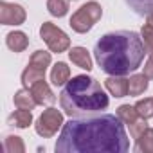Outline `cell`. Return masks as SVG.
<instances>
[{
  "label": "cell",
  "instance_id": "cell-1",
  "mask_svg": "<svg viewBox=\"0 0 153 153\" xmlns=\"http://www.w3.org/2000/svg\"><path fill=\"white\" fill-rule=\"evenodd\" d=\"M54 149L56 153H124L130 149V140L117 115L97 112L70 117Z\"/></svg>",
  "mask_w": 153,
  "mask_h": 153
},
{
  "label": "cell",
  "instance_id": "cell-2",
  "mask_svg": "<svg viewBox=\"0 0 153 153\" xmlns=\"http://www.w3.org/2000/svg\"><path fill=\"white\" fill-rule=\"evenodd\" d=\"M148 54L142 36L135 31H114L101 36L94 47L97 65L108 76H128L140 68Z\"/></svg>",
  "mask_w": 153,
  "mask_h": 153
},
{
  "label": "cell",
  "instance_id": "cell-3",
  "mask_svg": "<svg viewBox=\"0 0 153 153\" xmlns=\"http://www.w3.org/2000/svg\"><path fill=\"white\" fill-rule=\"evenodd\" d=\"M59 105L67 115L76 117L106 110L110 99L97 79L87 74H79L63 85V90L59 94Z\"/></svg>",
  "mask_w": 153,
  "mask_h": 153
},
{
  "label": "cell",
  "instance_id": "cell-4",
  "mask_svg": "<svg viewBox=\"0 0 153 153\" xmlns=\"http://www.w3.org/2000/svg\"><path fill=\"white\" fill-rule=\"evenodd\" d=\"M103 16V7L99 2L92 0V2H87L85 6H81L78 11H76L72 16H70V22L68 25L72 27L74 33L78 34H85L88 33Z\"/></svg>",
  "mask_w": 153,
  "mask_h": 153
},
{
  "label": "cell",
  "instance_id": "cell-5",
  "mask_svg": "<svg viewBox=\"0 0 153 153\" xmlns=\"http://www.w3.org/2000/svg\"><path fill=\"white\" fill-rule=\"evenodd\" d=\"M40 36L42 40L47 43L51 52H65L70 47V38L65 31H61L59 27H56L52 22H43L40 27Z\"/></svg>",
  "mask_w": 153,
  "mask_h": 153
},
{
  "label": "cell",
  "instance_id": "cell-6",
  "mask_svg": "<svg viewBox=\"0 0 153 153\" xmlns=\"http://www.w3.org/2000/svg\"><path fill=\"white\" fill-rule=\"evenodd\" d=\"M59 128H63V114L52 106L43 110V114L38 117V121L34 124L36 133L43 139H51L52 135H56V131Z\"/></svg>",
  "mask_w": 153,
  "mask_h": 153
},
{
  "label": "cell",
  "instance_id": "cell-7",
  "mask_svg": "<svg viewBox=\"0 0 153 153\" xmlns=\"http://www.w3.org/2000/svg\"><path fill=\"white\" fill-rule=\"evenodd\" d=\"M117 117L130 128V135H131L133 139H137V137L148 128L146 119H142V117L139 115V112L135 110V105H133V106H130V105H121V106L117 108Z\"/></svg>",
  "mask_w": 153,
  "mask_h": 153
},
{
  "label": "cell",
  "instance_id": "cell-8",
  "mask_svg": "<svg viewBox=\"0 0 153 153\" xmlns=\"http://www.w3.org/2000/svg\"><path fill=\"white\" fill-rule=\"evenodd\" d=\"M27 18V13L18 4L0 2V24L2 25H22Z\"/></svg>",
  "mask_w": 153,
  "mask_h": 153
},
{
  "label": "cell",
  "instance_id": "cell-9",
  "mask_svg": "<svg viewBox=\"0 0 153 153\" xmlns=\"http://www.w3.org/2000/svg\"><path fill=\"white\" fill-rule=\"evenodd\" d=\"M29 88H31V92H33V96H34L38 105H52L56 101V96H54V92L51 90V87H49V83L45 79L36 81Z\"/></svg>",
  "mask_w": 153,
  "mask_h": 153
},
{
  "label": "cell",
  "instance_id": "cell-10",
  "mask_svg": "<svg viewBox=\"0 0 153 153\" xmlns=\"http://www.w3.org/2000/svg\"><path fill=\"white\" fill-rule=\"evenodd\" d=\"M105 87L114 97L128 96V79L124 78V76H108V78L105 79Z\"/></svg>",
  "mask_w": 153,
  "mask_h": 153
},
{
  "label": "cell",
  "instance_id": "cell-11",
  "mask_svg": "<svg viewBox=\"0 0 153 153\" xmlns=\"http://www.w3.org/2000/svg\"><path fill=\"white\" fill-rule=\"evenodd\" d=\"M68 58L76 67H79V68H83L87 72H90L94 68L92 67V58H90V54H88V51L85 47H72L68 51Z\"/></svg>",
  "mask_w": 153,
  "mask_h": 153
},
{
  "label": "cell",
  "instance_id": "cell-12",
  "mask_svg": "<svg viewBox=\"0 0 153 153\" xmlns=\"http://www.w3.org/2000/svg\"><path fill=\"white\" fill-rule=\"evenodd\" d=\"M148 79H149V78H148L144 72H142V74H131L130 79H128V96L137 97V96L144 94V92L148 90V87H149Z\"/></svg>",
  "mask_w": 153,
  "mask_h": 153
},
{
  "label": "cell",
  "instance_id": "cell-13",
  "mask_svg": "<svg viewBox=\"0 0 153 153\" xmlns=\"http://www.w3.org/2000/svg\"><path fill=\"white\" fill-rule=\"evenodd\" d=\"M6 45L13 51V52H24L29 47V38L25 33L22 31H11L6 36Z\"/></svg>",
  "mask_w": 153,
  "mask_h": 153
},
{
  "label": "cell",
  "instance_id": "cell-14",
  "mask_svg": "<svg viewBox=\"0 0 153 153\" xmlns=\"http://www.w3.org/2000/svg\"><path fill=\"white\" fill-rule=\"evenodd\" d=\"M68 79H70V68H68V65L63 63V61L54 63V67L51 70V83L54 87H63Z\"/></svg>",
  "mask_w": 153,
  "mask_h": 153
},
{
  "label": "cell",
  "instance_id": "cell-15",
  "mask_svg": "<svg viewBox=\"0 0 153 153\" xmlns=\"http://www.w3.org/2000/svg\"><path fill=\"white\" fill-rule=\"evenodd\" d=\"M13 103H15L16 108H25V110H33L38 105L36 99H34V96H33V92H31V88H25V87L22 90L15 92Z\"/></svg>",
  "mask_w": 153,
  "mask_h": 153
},
{
  "label": "cell",
  "instance_id": "cell-16",
  "mask_svg": "<svg viewBox=\"0 0 153 153\" xmlns=\"http://www.w3.org/2000/svg\"><path fill=\"white\" fill-rule=\"evenodd\" d=\"M9 124L11 126H16V128H29L33 124V114L31 110H25V108H18L16 112H13L9 115Z\"/></svg>",
  "mask_w": 153,
  "mask_h": 153
},
{
  "label": "cell",
  "instance_id": "cell-17",
  "mask_svg": "<svg viewBox=\"0 0 153 153\" xmlns=\"http://www.w3.org/2000/svg\"><path fill=\"white\" fill-rule=\"evenodd\" d=\"M45 72H47V70H42V68H36V67H33V65H27L25 70L22 72V85H24L25 88H29V87L34 85L36 81L45 79Z\"/></svg>",
  "mask_w": 153,
  "mask_h": 153
},
{
  "label": "cell",
  "instance_id": "cell-18",
  "mask_svg": "<svg viewBox=\"0 0 153 153\" xmlns=\"http://www.w3.org/2000/svg\"><path fill=\"white\" fill-rule=\"evenodd\" d=\"M135 148L140 153H153V128H146L135 139Z\"/></svg>",
  "mask_w": 153,
  "mask_h": 153
},
{
  "label": "cell",
  "instance_id": "cell-19",
  "mask_svg": "<svg viewBox=\"0 0 153 153\" xmlns=\"http://www.w3.org/2000/svg\"><path fill=\"white\" fill-rule=\"evenodd\" d=\"M51 61H52L51 52H47V51H34L27 65H33V67H36V68L47 70V67L51 65Z\"/></svg>",
  "mask_w": 153,
  "mask_h": 153
},
{
  "label": "cell",
  "instance_id": "cell-20",
  "mask_svg": "<svg viewBox=\"0 0 153 153\" xmlns=\"http://www.w3.org/2000/svg\"><path fill=\"white\" fill-rule=\"evenodd\" d=\"M47 11L56 18H63L68 13V0H47Z\"/></svg>",
  "mask_w": 153,
  "mask_h": 153
},
{
  "label": "cell",
  "instance_id": "cell-21",
  "mask_svg": "<svg viewBox=\"0 0 153 153\" xmlns=\"http://www.w3.org/2000/svg\"><path fill=\"white\" fill-rule=\"evenodd\" d=\"M124 2L140 16H148L149 13H153V0H124Z\"/></svg>",
  "mask_w": 153,
  "mask_h": 153
},
{
  "label": "cell",
  "instance_id": "cell-22",
  "mask_svg": "<svg viewBox=\"0 0 153 153\" xmlns=\"http://www.w3.org/2000/svg\"><path fill=\"white\" fill-rule=\"evenodd\" d=\"M4 149L7 153H24L25 151V144L22 140V137L18 135H7L4 140Z\"/></svg>",
  "mask_w": 153,
  "mask_h": 153
},
{
  "label": "cell",
  "instance_id": "cell-23",
  "mask_svg": "<svg viewBox=\"0 0 153 153\" xmlns=\"http://www.w3.org/2000/svg\"><path fill=\"white\" fill-rule=\"evenodd\" d=\"M135 110L139 112V115L142 119H151L153 117V97H146V99H139L135 103Z\"/></svg>",
  "mask_w": 153,
  "mask_h": 153
},
{
  "label": "cell",
  "instance_id": "cell-24",
  "mask_svg": "<svg viewBox=\"0 0 153 153\" xmlns=\"http://www.w3.org/2000/svg\"><path fill=\"white\" fill-rule=\"evenodd\" d=\"M140 36H142V42H144L146 51H148V54H149V52L153 51V25H149V24L142 25V29H140Z\"/></svg>",
  "mask_w": 153,
  "mask_h": 153
},
{
  "label": "cell",
  "instance_id": "cell-25",
  "mask_svg": "<svg viewBox=\"0 0 153 153\" xmlns=\"http://www.w3.org/2000/svg\"><path fill=\"white\" fill-rule=\"evenodd\" d=\"M142 68H144L142 72L148 76V78H149V79H153V54H149V58H148V61L144 63V67H142Z\"/></svg>",
  "mask_w": 153,
  "mask_h": 153
},
{
  "label": "cell",
  "instance_id": "cell-26",
  "mask_svg": "<svg viewBox=\"0 0 153 153\" xmlns=\"http://www.w3.org/2000/svg\"><path fill=\"white\" fill-rule=\"evenodd\" d=\"M148 24H149V25H153V13H149V15H148Z\"/></svg>",
  "mask_w": 153,
  "mask_h": 153
},
{
  "label": "cell",
  "instance_id": "cell-27",
  "mask_svg": "<svg viewBox=\"0 0 153 153\" xmlns=\"http://www.w3.org/2000/svg\"><path fill=\"white\" fill-rule=\"evenodd\" d=\"M149 54H153V51H151V52H149Z\"/></svg>",
  "mask_w": 153,
  "mask_h": 153
}]
</instances>
